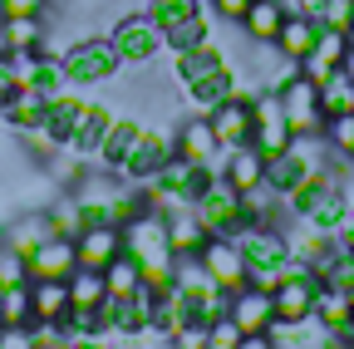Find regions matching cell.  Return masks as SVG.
Masks as SVG:
<instances>
[{
    "mask_svg": "<svg viewBox=\"0 0 354 349\" xmlns=\"http://www.w3.org/2000/svg\"><path fill=\"white\" fill-rule=\"evenodd\" d=\"M123 251L128 256H138V266H143V285H167L172 281V246H167V216L158 211H143V216H133V222L123 227Z\"/></svg>",
    "mask_w": 354,
    "mask_h": 349,
    "instance_id": "1",
    "label": "cell"
},
{
    "mask_svg": "<svg viewBox=\"0 0 354 349\" xmlns=\"http://www.w3.org/2000/svg\"><path fill=\"white\" fill-rule=\"evenodd\" d=\"M192 211L202 216V227H207L212 236H241V232L251 227V216H246V207H241V192L227 187L221 178L207 182V192L192 202Z\"/></svg>",
    "mask_w": 354,
    "mask_h": 349,
    "instance_id": "2",
    "label": "cell"
},
{
    "mask_svg": "<svg viewBox=\"0 0 354 349\" xmlns=\"http://www.w3.org/2000/svg\"><path fill=\"white\" fill-rule=\"evenodd\" d=\"M59 64L69 84H109L123 69V55L113 50V39H79L59 55Z\"/></svg>",
    "mask_w": 354,
    "mask_h": 349,
    "instance_id": "3",
    "label": "cell"
},
{
    "mask_svg": "<svg viewBox=\"0 0 354 349\" xmlns=\"http://www.w3.org/2000/svg\"><path fill=\"white\" fill-rule=\"evenodd\" d=\"M276 94H281V104H286V118H290V133H295V138H315V133H325L320 84L310 79V74H290Z\"/></svg>",
    "mask_w": 354,
    "mask_h": 349,
    "instance_id": "4",
    "label": "cell"
},
{
    "mask_svg": "<svg viewBox=\"0 0 354 349\" xmlns=\"http://www.w3.org/2000/svg\"><path fill=\"white\" fill-rule=\"evenodd\" d=\"M109 39H113V50L123 55V64H153V59L167 50V39H162L158 20H153L148 10H143V15H123Z\"/></svg>",
    "mask_w": 354,
    "mask_h": 349,
    "instance_id": "5",
    "label": "cell"
},
{
    "mask_svg": "<svg viewBox=\"0 0 354 349\" xmlns=\"http://www.w3.org/2000/svg\"><path fill=\"white\" fill-rule=\"evenodd\" d=\"M197 256H202V266L212 271V281L227 290V295H236V290L251 285V266H246L236 236H207V246H202Z\"/></svg>",
    "mask_w": 354,
    "mask_h": 349,
    "instance_id": "6",
    "label": "cell"
},
{
    "mask_svg": "<svg viewBox=\"0 0 354 349\" xmlns=\"http://www.w3.org/2000/svg\"><path fill=\"white\" fill-rule=\"evenodd\" d=\"M315 295H320V276L315 271H290L271 300H276V325H300V320H315Z\"/></svg>",
    "mask_w": 354,
    "mask_h": 349,
    "instance_id": "7",
    "label": "cell"
},
{
    "mask_svg": "<svg viewBox=\"0 0 354 349\" xmlns=\"http://www.w3.org/2000/svg\"><path fill=\"white\" fill-rule=\"evenodd\" d=\"M74 271H79L74 236H50L39 251L25 256V276H30V281H69Z\"/></svg>",
    "mask_w": 354,
    "mask_h": 349,
    "instance_id": "8",
    "label": "cell"
},
{
    "mask_svg": "<svg viewBox=\"0 0 354 349\" xmlns=\"http://www.w3.org/2000/svg\"><path fill=\"white\" fill-rule=\"evenodd\" d=\"M172 153H177V158H187V162H197V167H216L221 143H216L212 118L202 113V118H183V123H177V133H172Z\"/></svg>",
    "mask_w": 354,
    "mask_h": 349,
    "instance_id": "9",
    "label": "cell"
},
{
    "mask_svg": "<svg viewBox=\"0 0 354 349\" xmlns=\"http://www.w3.org/2000/svg\"><path fill=\"white\" fill-rule=\"evenodd\" d=\"M167 153H172V138H167V133H158V128H143V138L133 143V153L123 158L118 178H123V182H138V187H143V182H153Z\"/></svg>",
    "mask_w": 354,
    "mask_h": 349,
    "instance_id": "10",
    "label": "cell"
},
{
    "mask_svg": "<svg viewBox=\"0 0 354 349\" xmlns=\"http://www.w3.org/2000/svg\"><path fill=\"white\" fill-rule=\"evenodd\" d=\"M74 251H79V266L104 271L109 261L123 251V227H118V222H88V227H79Z\"/></svg>",
    "mask_w": 354,
    "mask_h": 349,
    "instance_id": "11",
    "label": "cell"
},
{
    "mask_svg": "<svg viewBox=\"0 0 354 349\" xmlns=\"http://www.w3.org/2000/svg\"><path fill=\"white\" fill-rule=\"evenodd\" d=\"M207 118H212V128H216V143H221V148H241V143H251V133H256V113H251V99H246V94H232L227 104H216Z\"/></svg>",
    "mask_w": 354,
    "mask_h": 349,
    "instance_id": "12",
    "label": "cell"
},
{
    "mask_svg": "<svg viewBox=\"0 0 354 349\" xmlns=\"http://www.w3.org/2000/svg\"><path fill=\"white\" fill-rule=\"evenodd\" d=\"M236 246H241V256H246V266H251V271H276L281 261L290 256L286 232H276V227H261V222H251V227L236 236Z\"/></svg>",
    "mask_w": 354,
    "mask_h": 349,
    "instance_id": "13",
    "label": "cell"
},
{
    "mask_svg": "<svg viewBox=\"0 0 354 349\" xmlns=\"http://www.w3.org/2000/svg\"><path fill=\"white\" fill-rule=\"evenodd\" d=\"M216 178L227 182V187H236V192H251L256 182H266V158L251 148V143H241V148H221V158H216Z\"/></svg>",
    "mask_w": 354,
    "mask_h": 349,
    "instance_id": "14",
    "label": "cell"
},
{
    "mask_svg": "<svg viewBox=\"0 0 354 349\" xmlns=\"http://www.w3.org/2000/svg\"><path fill=\"white\" fill-rule=\"evenodd\" d=\"M50 236H59L55 232V222H50V211H25L20 222H10L6 232H0V251H10V256H30V251H39Z\"/></svg>",
    "mask_w": 354,
    "mask_h": 349,
    "instance_id": "15",
    "label": "cell"
},
{
    "mask_svg": "<svg viewBox=\"0 0 354 349\" xmlns=\"http://www.w3.org/2000/svg\"><path fill=\"white\" fill-rule=\"evenodd\" d=\"M344 55H349V35L344 30H330V25H320V35H315V50H310L305 59H300V74H310V79H330L339 64H344Z\"/></svg>",
    "mask_w": 354,
    "mask_h": 349,
    "instance_id": "16",
    "label": "cell"
},
{
    "mask_svg": "<svg viewBox=\"0 0 354 349\" xmlns=\"http://www.w3.org/2000/svg\"><path fill=\"white\" fill-rule=\"evenodd\" d=\"M227 315L241 325V334H246V330H271V325H276V300H271V290L246 285V290H236V295H232Z\"/></svg>",
    "mask_w": 354,
    "mask_h": 349,
    "instance_id": "17",
    "label": "cell"
},
{
    "mask_svg": "<svg viewBox=\"0 0 354 349\" xmlns=\"http://www.w3.org/2000/svg\"><path fill=\"white\" fill-rule=\"evenodd\" d=\"M315 35H320V20H315V15L286 10V20H281V35H276V50H281L286 59H305L310 50H315Z\"/></svg>",
    "mask_w": 354,
    "mask_h": 349,
    "instance_id": "18",
    "label": "cell"
},
{
    "mask_svg": "<svg viewBox=\"0 0 354 349\" xmlns=\"http://www.w3.org/2000/svg\"><path fill=\"white\" fill-rule=\"evenodd\" d=\"M109 123H113V113H109V109L88 104V109L79 113V128H74V138H69V153H79V158H99Z\"/></svg>",
    "mask_w": 354,
    "mask_h": 349,
    "instance_id": "19",
    "label": "cell"
},
{
    "mask_svg": "<svg viewBox=\"0 0 354 349\" xmlns=\"http://www.w3.org/2000/svg\"><path fill=\"white\" fill-rule=\"evenodd\" d=\"M207 227H202V216L187 207V211H172L167 216V246H172V256H197L202 246H207Z\"/></svg>",
    "mask_w": 354,
    "mask_h": 349,
    "instance_id": "20",
    "label": "cell"
},
{
    "mask_svg": "<svg viewBox=\"0 0 354 349\" xmlns=\"http://www.w3.org/2000/svg\"><path fill=\"white\" fill-rule=\"evenodd\" d=\"M172 69H177V79L192 89L197 79H207V74H216V69H227V55L216 50V39H207V45H197V50H183V55L172 59Z\"/></svg>",
    "mask_w": 354,
    "mask_h": 349,
    "instance_id": "21",
    "label": "cell"
},
{
    "mask_svg": "<svg viewBox=\"0 0 354 349\" xmlns=\"http://www.w3.org/2000/svg\"><path fill=\"white\" fill-rule=\"evenodd\" d=\"M0 45H6L10 55L39 50L44 45V20L39 15H0Z\"/></svg>",
    "mask_w": 354,
    "mask_h": 349,
    "instance_id": "22",
    "label": "cell"
},
{
    "mask_svg": "<svg viewBox=\"0 0 354 349\" xmlns=\"http://www.w3.org/2000/svg\"><path fill=\"white\" fill-rule=\"evenodd\" d=\"M281 20H286V6H281V0H251V10L241 15V30L256 39V45H276Z\"/></svg>",
    "mask_w": 354,
    "mask_h": 349,
    "instance_id": "23",
    "label": "cell"
},
{
    "mask_svg": "<svg viewBox=\"0 0 354 349\" xmlns=\"http://www.w3.org/2000/svg\"><path fill=\"white\" fill-rule=\"evenodd\" d=\"M315 320H320L325 330L344 334V330H349V320H354V300H349L339 285L320 281V295H315Z\"/></svg>",
    "mask_w": 354,
    "mask_h": 349,
    "instance_id": "24",
    "label": "cell"
},
{
    "mask_svg": "<svg viewBox=\"0 0 354 349\" xmlns=\"http://www.w3.org/2000/svg\"><path fill=\"white\" fill-rule=\"evenodd\" d=\"M143 138V123H133V118H113L109 123V133H104V148H99V162L104 167H123V158L133 153V143Z\"/></svg>",
    "mask_w": 354,
    "mask_h": 349,
    "instance_id": "25",
    "label": "cell"
},
{
    "mask_svg": "<svg viewBox=\"0 0 354 349\" xmlns=\"http://www.w3.org/2000/svg\"><path fill=\"white\" fill-rule=\"evenodd\" d=\"M236 94V69L227 64V69H216V74H207V79H197L192 89H187V99H192V109H202V113H212L216 104H227Z\"/></svg>",
    "mask_w": 354,
    "mask_h": 349,
    "instance_id": "26",
    "label": "cell"
},
{
    "mask_svg": "<svg viewBox=\"0 0 354 349\" xmlns=\"http://www.w3.org/2000/svg\"><path fill=\"white\" fill-rule=\"evenodd\" d=\"M320 113H325V123L339 118V113H354V74L344 64L330 79H320Z\"/></svg>",
    "mask_w": 354,
    "mask_h": 349,
    "instance_id": "27",
    "label": "cell"
},
{
    "mask_svg": "<svg viewBox=\"0 0 354 349\" xmlns=\"http://www.w3.org/2000/svg\"><path fill=\"white\" fill-rule=\"evenodd\" d=\"M104 281H109V295H113V300L138 295V290H143V266H138V256L118 251V256L109 261V266H104Z\"/></svg>",
    "mask_w": 354,
    "mask_h": 349,
    "instance_id": "28",
    "label": "cell"
},
{
    "mask_svg": "<svg viewBox=\"0 0 354 349\" xmlns=\"http://www.w3.org/2000/svg\"><path fill=\"white\" fill-rule=\"evenodd\" d=\"M35 290V320H64L69 315V281H30Z\"/></svg>",
    "mask_w": 354,
    "mask_h": 349,
    "instance_id": "29",
    "label": "cell"
},
{
    "mask_svg": "<svg viewBox=\"0 0 354 349\" xmlns=\"http://www.w3.org/2000/svg\"><path fill=\"white\" fill-rule=\"evenodd\" d=\"M162 39H167V55H183V50H197V45H207V39H212V25H207V15L197 10V15H187L183 25H172Z\"/></svg>",
    "mask_w": 354,
    "mask_h": 349,
    "instance_id": "30",
    "label": "cell"
},
{
    "mask_svg": "<svg viewBox=\"0 0 354 349\" xmlns=\"http://www.w3.org/2000/svg\"><path fill=\"white\" fill-rule=\"evenodd\" d=\"M69 300L74 305H99L109 300V281H104V271H88V266H79L74 276H69Z\"/></svg>",
    "mask_w": 354,
    "mask_h": 349,
    "instance_id": "31",
    "label": "cell"
},
{
    "mask_svg": "<svg viewBox=\"0 0 354 349\" xmlns=\"http://www.w3.org/2000/svg\"><path fill=\"white\" fill-rule=\"evenodd\" d=\"M202 10V0H148V15L158 20V30L167 35L172 25H183L187 15H197Z\"/></svg>",
    "mask_w": 354,
    "mask_h": 349,
    "instance_id": "32",
    "label": "cell"
},
{
    "mask_svg": "<svg viewBox=\"0 0 354 349\" xmlns=\"http://www.w3.org/2000/svg\"><path fill=\"white\" fill-rule=\"evenodd\" d=\"M325 138H330L335 158L354 162V113H339V118H330V123H325Z\"/></svg>",
    "mask_w": 354,
    "mask_h": 349,
    "instance_id": "33",
    "label": "cell"
},
{
    "mask_svg": "<svg viewBox=\"0 0 354 349\" xmlns=\"http://www.w3.org/2000/svg\"><path fill=\"white\" fill-rule=\"evenodd\" d=\"M207 349H241V325L232 315H216L207 325Z\"/></svg>",
    "mask_w": 354,
    "mask_h": 349,
    "instance_id": "34",
    "label": "cell"
},
{
    "mask_svg": "<svg viewBox=\"0 0 354 349\" xmlns=\"http://www.w3.org/2000/svg\"><path fill=\"white\" fill-rule=\"evenodd\" d=\"M167 344H172V349H207V325L192 320V325H183V330H172Z\"/></svg>",
    "mask_w": 354,
    "mask_h": 349,
    "instance_id": "35",
    "label": "cell"
},
{
    "mask_svg": "<svg viewBox=\"0 0 354 349\" xmlns=\"http://www.w3.org/2000/svg\"><path fill=\"white\" fill-rule=\"evenodd\" d=\"M212 10H216L221 20H232V25H241V15L251 10V0H212Z\"/></svg>",
    "mask_w": 354,
    "mask_h": 349,
    "instance_id": "36",
    "label": "cell"
},
{
    "mask_svg": "<svg viewBox=\"0 0 354 349\" xmlns=\"http://www.w3.org/2000/svg\"><path fill=\"white\" fill-rule=\"evenodd\" d=\"M44 0H0V15H39Z\"/></svg>",
    "mask_w": 354,
    "mask_h": 349,
    "instance_id": "37",
    "label": "cell"
},
{
    "mask_svg": "<svg viewBox=\"0 0 354 349\" xmlns=\"http://www.w3.org/2000/svg\"><path fill=\"white\" fill-rule=\"evenodd\" d=\"M295 10H300V15H315V20H320V10H325V0H295Z\"/></svg>",
    "mask_w": 354,
    "mask_h": 349,
    "instance_id": "38",
    "label": "cell"
}]
</instances>
